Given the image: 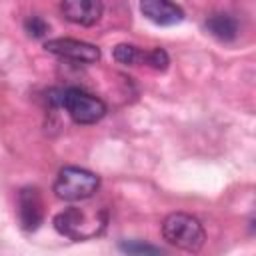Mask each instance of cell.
Returning <instances> with one entry per match:
<instances>
[{"label": "cell", "instance_id": "1", "mask_svg": "<svg viewBox=\"0 0 256 256\" xmlns=\"http://www.w3.org/2000/svg\"><path fill=\"white\" fill-rule=\"evenodd\" d=\"M106 224H108V212L104 208H94V206H86V208L70 206L54 216L56 232L76 242L100 236Z\"/></svg>", "mask_w": 256, "mask_h": 256}, {"label": "cell", "instance_id": "2", "mask_svg": "<svg viewBox=\"0 0 256 256\" xmlns=\"http://www.w3.org/2000/svg\"><path fill=\"white\" fill-rule=\"evenodd\" d=\"M50 94V102L54 106H62L76 124H96L106 114V104L86 90L64 88L52 90Z\"/></svg>", "mask_w": 256, "mask_h": 256}, {"label": "cell", "instance_id": "3", "mask_svg": "<svg viewBox=\"0 0 256 256\" xmlns=\"http://www.w3.org/2000/svg\"><path fill=\"white\" fill-rule=\"evenodd\" d=\"M162 236L168 244L184 250V252H200L206 234L198 218L184 214V212H172L162 222Z\"/></svg>", "mask_w": 256, "mask_h": 256}, {"label": "cell", "instance_id": "4", "mask_svg": "<svg viewBox=\"0 0 256 256\" xmlns=\"http://www.w3.org/2000/svg\"><path fill=\"white\" fill-rule=\"evenodd\" d=\"M98 186H100V178L94 172L78 166H66L58 172V178L54 182V194L60 200L78 202L94 196Z\"/></svg>", "mask_w": 256, "mask_h": 256}, {"label": "cell", "instance_id": "5", "mask_svg": "<svg viewBox=\"0 0 256 256\" xmlns=\"http://www.w3.org/2000/svg\"><path fill=\"white\" fill-rule=\"evenodd\" d=\"M44 50L64 58V60H72V62H82V64H92L100 60V50L90 44V42H82V40H74V38H54V40H46L44 42Z\"/></svg>", "mask_w": 256, "mask_h": 256}, {"label": "cell", "instance_id": "6", "mask_svg": "<svg viewBox=\"0 0 256 256\" xmlns=\"http://www.w3.org/2000/svg\"><path fill=\"white\" fill-rule=\"evenodd\" d=\"M18 218L24 230H36L44 220V202L36 186H26L18 194Z\"/></svg>", "mask_w": 256, "mask_h": 256}, {"label": "cell", "instance_id": "7", "mask_svg": "<svg viewBox=\"0 0 256 256\" xmlns=\"http://www.w3.org/2000/svg\"><path fill=\"white\" fill-rule=\"evenodd\" d=\"M62 16L76 26H94L104 12L102 0H62Z\"/></svg>", "mask_w": 256, "mask_h": 256}, {"label": "cell", "instance_id": "8", "mask_svg": "<svg viewBox=\"0 0 256 256\" xmlns=\"http://www.w3.org/2000/svg\"><path fill=\"white\" fill-rule=\"evenodd\" d=\"M140 10L158 26H174L184 20V10L172 0H140Z\"/></svg>", "mask_w": 256, "mask_h": 256}, {"label": "cell", "instance_id": "9", "mask_svg": "<svg viewBox=\"0 0 256 256\" xmlns=\"http://www.w3.org/2000/svg\"><path fill=\"white\" fill-rule=\"evenodd\" d=\"M206 30L214 38H218L222 42H230V40H234L238 36V22L230 14L216 12V14H210L206 18Z\"/></svg>", "mask_w": 256, "mask_h": 256}, {"label": "cell", "instance_id": "10", "mask_svg": "<svg viewBox=\"0 0 256 256\" xmlns=\"http://www.w3.org/2000/svg\"><path fill=\"white\" fill-rule=\"evenodd\" d=\"M144 54L146 50L134 46V44H118L114 46V60L124 66H144Z\"/></svg>", "mask_w": 256, "mask_h": 256}, {"label": "cell", "instance_id": "11", "mask_svg": "<svg viewBox=\"0 0 256 256\" xmlns=\"http://www.w3.org/2000/svg\"><path fill=\"white\" fill-rule=\"evenodd\" d=\"M144 64L150 66V68H154V70H160V72H162V70L168 68L170 58H168V54H166L164 48H152V50H146V54H144Z\"/></svg>", "mask_w": 256, "mask_h": 256}, {"label": "cell", "instance_id": "12", "mask_svg": "<svg viewBox=\"0 0 256 256\" xmlns=\"http://www.w3.org/2000/svg\"><path fill=\"white\" fill-rule=\"evenodd\" d=\"M24 30L28 32V36L32 38H44L48 34V24L44 18L40 16H28L24 20Z\"/></svg>", "mask_w": 256, "mask_h": 256}, {"label": "cell", "instance_id": "13", "mask_svg": "<svg viewBox=\"0 0 256 256\" xmlns=\"http://www.w3.org/2000/svg\"><path fill=\"white\" fill-rule=\"evenodd\" d=\"M122 250H126V252H158V248H154V246H134V244H124Z\"/></svg>", "mask_w": 256, "mask_h": 256}]
</instances>
